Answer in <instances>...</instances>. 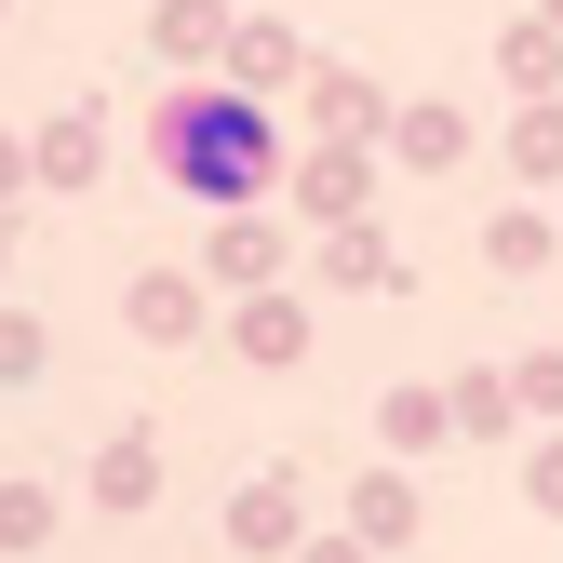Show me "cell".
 Segmentation results:
<instances>
[{"mask_svg":"<svg viewBox=\"0 0 563 563\" xmlns=\"http://www.w3.org/2000/svg\"><path fill=\"white\" fill-rule=\"evenodd\" d=\"M162 148H175L188 188H255V108H175Z\"/></svg>","mask_w":563,"mask_h":563,"instance_id":"obj_1","label":"cell"}]
</instances>
